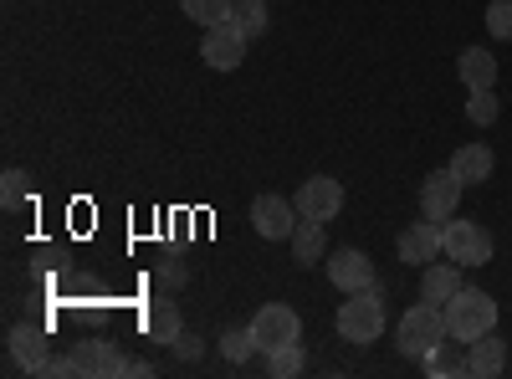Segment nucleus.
Here are the masks:
<instances>
[{"instance_id": "nucleus-17", "label": "nucleus", "mask_w": 512, "mask_h": 379, "mask_svg": "<svg viewBox=\"0 0 512 379\" xmlns=\"http://www.w3.org/2000/svg\"><path fill=\"white\" fill-rule=\"evenodd\" d=\"M451 170H456L461 185H487L492 170H497V159H492L487 144H461V149L451 154Z\"/></svg>"}, {"instance_id": "nucleus-11", "label": "nucleus", "mask_w": 512, "mask_h": 379, "mask_svg": "<svg viewBox=\"0 0 512 379\" xmlns=\"http://www.w3.org/2000/svg\"><path fill=\"white\" fill-rule=\"evenodd\" d=\"M52 359L47 349V333L31 328V323H16L6 333V369H26V374H41V364Z\"/></svg>"}, {"instance_id": "nucleus-1", "label": "nucleus", "mask_w": 512, "mask_h": 379, "mask_svg": "<svg viewBox=\"0 0 512 379\" xmlns=\"http://www.w3.org/2000/svg\"><path fill=\"white\" fill-rule=\"evenodd\" d=\"M338 339L344 344H374L384 333V287H364V292H349V303H338Z\"/></svg>"}, {"instance_id": "nucleus-18", "label": "nucleus", "mask_w": 512, "mask_h": 379, "mask_svg": "<svg viewBox=\"0 0 512 379\" xmlns=\"http://www.w3.org/2000/svg\"><path fill=\"white\" fill-rule=\"evenodd\" d=\"M456 72L466 82V93H482V88H497V57L482 52V47H466L456 57Z\"/></svg>"}, {"instance_id": "nucleus-20", "label": "nucleus", "mask_w": 512, "mask_h": 379, "mask_svg": "<svg viewBox=\"0 0 512 379\" xmlns=\"http://www.w3.org/2000/svg\"><path fill=\"white\" fill-rule=\"evenodd\" d=\"M180 11L195 21V26H221L236 16V0H180Z\"/></svg>"}, {"instance_id": "nucleus-8", "label": "nucleus", "mask_w": 512, "mask_h": 379, "mask_svg": "<svg viewBox=\"0 0 512 379\" xmlns=\"http://www.w3.org/2000/svg\"><path fill=\"white\" fill-rule=\"evenodd\" d=\"M292 205H297V216H308V221H333L338 210H344V185L333 175H313V180L297 185Z\"/></svg>"}, {"instance_id": "nucleus-26", "label": "nucleus", "mask_w": 512, "mask_h": 379, "mask_svg": "<svg viewBox=\"0 0 512 379\" xmlns=\"http://www.w3.org/2000/svg\"><path fill=\"white\" fill-rule=\"evenodd\" d=\"M466 118H472L477 129H487V123H497V93H492V88L472 93V98H466Z\"/></svg>"}, {"instance_id": "nucleus-29", "label": "nucleus", "mask_w": 512, "mask_h": 379, "mask_svg": "<svg viewBox=\"0 0 512 379\" xmlns=\"http://www.w3.org/2000/svg\"><path fill=\"white\" fill-rule=\"evenodd\" d=\"M169 349H175V359H185V364L205 354V344H200V333H185V328H180V339H175V344H169Z\"/></svg>"}, {"instance_id": "nucleus-21", "label": "nucleus", "mask_w": 512, "mask_h": 379, "mask_svg": "<svg viewBox=\"0 0 512 379\" xmlns=\"http://www.w3.org/2000/svg\"><path fill=\"white\" fill-rule=\"evenodd\" d=\"M420 364H425V374H431V379H456V374H466V359L451 354V344H436Z\"/></svg>"}, {"instance_id": "nucleus-28", "label": "nucleus", "mask_w": 512, "mask_h": 379, "mask_svg": "<svg viewBox=\"0 0 512 379\" xmlns=\"http://www.w3.org/2000/svg\"><path fill=\"white\" fill-rule=\"evenodd\" d=\"M154 277H159L164 287H185V282H190V267H185L180 257H164V262L154 267Z\"/></svg>"}, {"instance_id": "nucleus-23", "label": "nucleus", "mask_w": 512, "mask_h": 379, "mask_svg": "<svg viewBox=\"0 0 512 379\" xmlns=\"http://www.w3.org/2000/svg\"><path fill=\"white\" fill-rule=\"evenodd\" d=\"M221 354H226L231 364H246V359L256 354V339H251V323H246V328H226V333H221Z\"/></svg>"}, {"instance_id": "nucleus-15", "label": "nucleus", "mask_w": 512, "mask_h": 379, "mask_svg": "<svg viewBox=\"0 0 512 379\" xmlns=\"http://www.w3.org/2000/svg\"><path fill=\"white\" fill-rule=\"evenodd\" d=\"M461 287H466V282H461V267H456L451 257H446V262L436 257L431 267H420V298H425V303H446V298H456Z\"/></svg>"}, {"instance_id": "nucleus-16", "label": "nucleus", "mask_w": 512, "mask_h": 379, "mask_svg": "<svg viewBox=\"0 0 512 379\" xmlns=\"http://www.w3.org/2000/svg\"><path fill=\"white\" fill-rule=\"evenodd\" d=\"M328 221H297V231H292V262L297 267H318V262H328V231H323Z\"/></svg>"}, {"instance_id": "nucleus-2", "label": "nucleus", "mask_w": 512, "mask_h": 379, "mask_svg": "<svg viewBox=\"0 0 512 379\" xmlns=\"http://www.w3.org/2000/svg\"><path fill=\"white\" fill-rule=\"evenodd\" d=\"M451 333H446V308L441 303H415V308H405L400 313V323H395V344H400V354H410V359H425L436 344H446Z\"/></svg>"}, {"instance_id": "nucleus-5", "label": "nucleus", "mask_w": 512, "mask_h": 379, "mask_svg": "<svg viewBox=\"0 0 512 379\" xmlns=\"http://www.w3.org/2000/svg\"><path fill=\"white\" fill-rule=\"evenodd\" d=\"M251 339H256L262 354H277V349L303 339V318H297V308H287V303H262L256 318H251Z\"/></svg>"}, {"instance_id": "nucleus-6", "label": "nucleus", "mask_w": 512, "mask_h": 379, "mask_svg": "<svg viewBox=\"0 0 512 379\" xmlns=\"http://www.w3.org/2000/svg\"><path fill=\"white\" fill-rule=\"evenodd\" d=\"M246 31L236 21H221V26H205V41H200V57L205 67H216V72H236L246 62Z\"/></svg>"}, {"instance_id": "nucleus-9", "label": "nucleus", "mask_w": 512, "mask_h": 379, "mask_svg": "<svg viewBox=\"0 0 512 379\" xmlns=\"http://www.w3.org/2000/svg\"><path fill=\"white\" fill-rule=\"evenodd\" d=\"M72 364H77V379H118V374H128V359L118 354L113 339H82L72 349Z\"/></svg>"}, {"instance_id": "nucleus-27", "label": "nucleus", "mask_w": 512, "mask_h": 379, "mask_svg": "<svg viewBox=\"0 0 512 379\" xmlns=\"http://www.w3.org/2000/svg\"><path fill=\"white\" fill-rule=\"evenodd\" d=\"M487 31L497 41H512V0H492L487 6Z\"/></svg>"}, {"instance_id": "nucleus-10", "label": "nucleus", "mask_w": 512, "mask_h": 379, "mask_svg": "<svg viewBox=\"0 0 512 379\" xmlns=\"http://www.w3.org/2000/svg\"><path fill=\"white\" fill-rule=\"evenodd\" d=\"M461 180H456V170L446 164V170H436V175H425V185H420V216L425 221H451L456 216V205H461Z\"/></svg>"}, {"instance_id": "nucleus-3", "label": "nucleus", "mask_w": 512, "mask_h": 379, "mask_svg": "<svg viewBox=\"0 0 512 379\" xmlns=\"http://www.w3.org/2000/svg\"><path fill=\"white\" fill-rule=\"evenodd\" d=\"M441 308H446V333L456 344H472V339H482V333L497 328V303L487 298L482 287H461L456 298H446Z\"/></svg>"}, {"instance_id": "nucleus-7", "label": "nucleus", "mask_w": 512, "mask_h": 379, "mask_svg": "<svg viewBox=\"0 0 512 379\" xmlns=\"http://www.w3.org/2000/svg\"><path fill=\"white\" fill-rule=\"evenodd\" d=\"M297 221H303V216H297V205L282 200V195H256L251 200V231L262 241H292Z\"/></svg>"}, {"instance_id": "nucleus-24", "label": "nucleus", "mask_w": 512, "mask_h": 379, "mask_svg": "<svg viewBox=\"0 0 512 379\" xmlns=\"http://www.w3.org/2000/svg\"><path fill=\"white\" fill-rule=\"evenodd\" d=\"M246 36H262L267 31V0H236V16H231Z\"/></svg>"}, {"instance_id": "nucleus-25", "label": "nucleus", "mask_w": 512, "mask_h": 379, "mask_svg": "<svg viewBox=\"0 0 512 379\" xmlns=\"http://www.w3.org/2000/svg\"><path fill=\"white\" fill-rule=\"evenodd\" d=\"M26 195H31V175L26 170H6V175H0V205H6V210L26 205Z\"/></svg>"}, {"instance_id": "nucleus-22", "label": "nucleus", "mask_w": 512, "mask_h": 379, "mask_svg": "<svg viewBox=\"0 0 512 379\" xmlns=\"http://www.w3.org/2000/svg\"><path fill=\"white\" fill-rule=\"evenodd\" d=\"M267 364H272V374H277V379H292V374H303V369H308L303 339H297V344H287V349H277V354H267Z\"/></svg>"}, {"instance_id": "nucleus-19", "label": "nucleus", "mask_w": 512, "mask_h": 379, "mask_svg": "<svg viewBox=\"0 0 512 379\" xmlns=\"http://www.w3.org/2000/svg\"><path fill=\"white\" fill-rule=\"evenodd\" d=\"M180 328H185V323H180V308H175V303H164V298L149 303V313H144V333H149L154 344H175V339H180Z\"/></svg>"}, {"instance_id": "nucleus-30", "label": "nucleus", "mask_w": 512, "mask_h": 379, "mask_svg": "<svg viewBox=\"0 0 512 379\" xmlns=\"http://www.w3.org/2000/svg\"><path fill=\"white\" fill-rule=\"evenodd\" d=\"M77 374V364H72V354L62 359V354H52L47 364H41V379H72Z\"/></svg>"}, {"instance_id": "nucleus-14", "label": "nucleus", "mask_w": 512, "mask_h": 379, "mask_svg": "<svg viewBox=\"0 0 512 379\" xmlns=\"http://www.w3.org/2000/svg\"><path fill=\"white\" fill-rule=\"evenodd\" d=\"M502 369H507V339H497V328L466 344V374H477V379H497Z\"/></svg>"}, {"instance_id": "nucleus-4", "label": "nucleus", "mask_w": 512, "mask_h": 379, "mask_svg": "<svg viewBox=\"0 0 512 379\" xmlns=\"http://www.w3.org/2000/svg\"><path fill=\"white\" fill-rule=\"evenodd\" d=\"M441 251H446V257L456 262V267H487L492 262V231L482 226V221H446L441 226Z\"/></svg>"}, {"instance_id": "nucleus-13", "label": "nucleus", "mask_w": 512, "mask_h": 379, "mask_svg": "<svg viewBox=\"0 0 512 379\" xmlns=\"http://www.w3.org/2000/svg\"><path fill=\"white\" fill-rule=\"evenodd\" d=\"M328 282H333L338 292H364V287H374L379 277H374V262L364 257V251L349 246V251H333V257H328Z\"/></svg>"}, {"instance_id": "nucleus-12", "label": "nucleus", "mask_w": 512, "mask_h": 379, "mask_svg": "<svg viewBox=\"0 0 512 379\" xmlns=\"http://www.w3.org/2000/svg\"><path fill=\"white\" fill-rule=\"evenodd\" d=\"M395 251H400L405 267H431V262L441 257V221H425V216L410 221V226L400 231Z\"/></svg>"}]
</instances>
